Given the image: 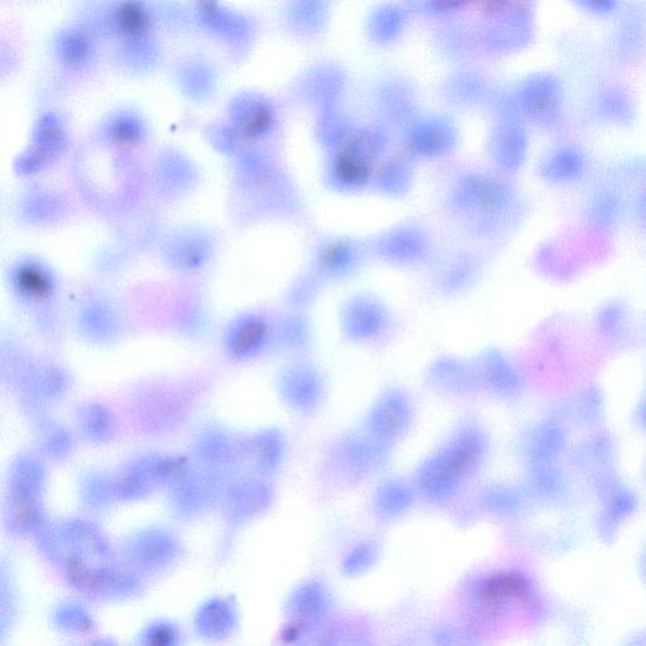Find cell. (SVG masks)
Listing matches in <instances>:
<instances>
[{"instance_id": "cell-1", "label": "cell", "mask_w": 646, "mask_h": 646, "mask_svg": "<svg viewBox=\"0 0 646 646\" xmlns=\"http://www.w3.org/2000/svg\"><path fill=\"white\" fill-rule=\"evenodd\" d=\"M45 485V467L35 457H18L9 467L2 509L9 533L26 537L45 524L41 501Z\"/></svg>"}, {"instance_id": "cell-2", "label": "cell", "mask_w": 646, "mask_h": 646, "mask_svg": "<svg viewBox=\"0 0 646 646\" xmlns=\"http://www.w3.org/2000/svg\"><path fill=\"white\" fill-rule=\"evenodd\" d=\"M182 457L146 455L129 462L114 477L118 500H137L168 486L187 469Z\"/></svg>"}, {"instance_id": "cell-3", "label": "cell", "mask_w": 646, "mask_h": 646, "mask_svg": "<svg viewBox=\"0 0 646 646\" xmlns=\"http://www.w3.org/2000/svg\"><path fill=\"white\" fill-rule=\"evenodd\" d=\"M190 397L172 388L153 389L134 400L133 417L148 435H166L186 422L192 411Z\"/></svg>"}, {"instance_id": "cell-4", "label": "cell", "mask_w": 646, "mask_h": 646, "mask_svg": "<svg viewBox=\"0 0 646 646\" xmlns=\"http://www.w3.org/2000/svg\"><path fill=\"white\" fill-rule=\"evenodd\" d=\"M124 558L130 566L146 572L167 570L182 556V544L171 530L149 527L127 539Z\"/></svg>"}, {"instance_id": "cell-5", "label": "cell", "mask_w": 646, "mask_h": 646, "mask_svg": "<svg viewBox=\"0 0 646 646\" xmlns=\"http://www.w3.org/2000/svg\"><path fill=\"white\" fill-rule=\"evenodd\" d=\"M170 504L178 518L194 519L204 514L219 498L215 472L187 469L168 485Z\"/></svg>"}, {"instance_id": "cell-6", "label": "cell", "mask_w": 646, "mask_h": 646, "mask_svg": "<svg viewBox=\"0 0 646 646\" xmlns=\"http://www.w3.org/2000/svg\"><path fill=\"white\" fill-rule=\"evenodd\" d=\"M272 503L271 486L257 479L241 480L226 490L223 513L229 523L243 525L263 515Z\"/></svg>"}, {"instance_id": "cell-7", "label": "cell", "mask_w": 646, "mask_h": 646, "mask_svg": "<svg viewBox=\"0 0 646 646\" xmlns=\"http://www.w3.org/2000/svg\"><path fill=\"white\" fill-rule=\"evenodd\" d=\"M334 606L329 588L321 581H308L298 586L287 602L288 615L292 623L308 630L318 626L329 616Z\"/></svg>"}, {"instance_id": "cell-8", "label": "cell", "mask_w": 646, "mask_h": 646, "mask_svg": "<svg viewBox=\"0 0 646 646\" xmlns=\"http://www.w3.org/2000/svg\"><path fill=\"white\" fill-rule=\"evenodd\" d=\"M194 453L200 464L212 472L228 469L238 457L243 456L238 442L220 427H207L201 431L195 440Z\"/></svg>"}, {"instance_id": "cell-9", "label": "cell", "mask_w": 646, "mask_h": 646, "mask_svg": "<svg viewBox=\"0 0 646 646\" xmlns=\"http://www.w3.org/2000/svg\"><path fill=\"white\" fill-rule=\"evenodd\" d=\"M281 392L289 407L301 414L316 411L322 399V382L315 371L297 368L288 371L282 380Z\"/></svg>"}, {"instance_id": "cell-10", "label": "cell", "mask_w": 646, "mask_h": 646, "mask_svg": "<svg viewBox=\"0 0 646 646\" xmlns=\"http://www.w3.org/2000/svg\"><path fill=\"white\" fill-rule=\"evenodd\" d=\"M239 614L233 601L216 597L199 607L195 628L202 638L221 640L229 638L238 626Z\"/></svg>"}, {"instance_id": "cell-11", "label": "cell", "mask_w": 646, "mask_h": 646, "mask_svg": "<svg viewBox=\"0 0 646 646\" xmlns=\"http://www.w3.org/2000/svg\"><path fill=\"white\" fill-rule=\"evenodd\" d=\"M286 455V443L277 429H263L250 437L243 450V456H248L259 472L272 474L281 467Z\"/></svg>"}, {"instance_id": "cell-12", "label": "cell", "mask_w": 646, "mask_h": 646, "mask_svg": "<svg viewBox=\"0 0 646 646\" xmlns=\"http://www.w3.org/2000/svg\"><path fill=\"white\" fill-rule=\"evenodd\" d=\"M77 423L86 440L93 443H105L115 435V418L108 408L101 404H88L79 409Z\"/></svg>"}, {"instance_id": "cell-13", "label": "cell", "mask_w": 646, "mask_h": 646, "mask_svg": "<svg viewBox=\"0 0 646 646\" xmlns=\"http://www.w3.org/2000/svg\"><path fill=\"white\" fill-rule=\"evenodd\" d=\"M37 436L41 450L51 459L62 460L70 455L74 440L70 432L61 424L47 419L40 423Z\"/></svg>"}, {"instance_id": "cell-14", "label": "cell", "mask_w": 646, "mask_h": 646, "mask_svg": "<svg viewBox=\"0 0 646 646\" xmlns=\"http://www.w3.org/2000/svg\"><path fill=\"white\" fill-rule=\"evenodd\" d=\"M81 495L90 509H103L118 500L114 477L104 474H90L81 484Z\"/></svg>"}, {"instance_id": "cell-15", "label": "cell", "mask_w": 646, "mask_h": 646, "mask_svg": "<svg viewBox=\"0 0 646 646\" xmlns=\"http://www.w3.org/2000/svg\"><path fill=\"white\" fill-rule=\"evenodd\" d=\"M57 628L70 634H85L94 629V619L83 605L66 602L55 612Z\"/></svg>"}, {"instance_id": "cell-16", "label": "cell", "mask_w": 646, "mask_h": 646, "mask_svg": "<svg viewBox=\"0 0 646 646\" xmlns=\"http://www.w3.org/2000/svg\"><path fill=\"white\" fill-rule=\"evenodd\" d=\"M16 614V591L9 566L0 561V640L6 638Z\"/></svg>"}, {"instance_id": "cell-17", "label": "cell", "mask_w": 646, "mask_h": 646, "mask_svg": "<svg viewBox=\"0 0 646 646\" xmlns=\"http://www.w3.org/2000/svg\"><path fill=\"white\" fill-rule=\"evenodd\" d=\"M337 177L349 186H359L369 177V166L364 157L356 151L342 152L336 163Z\"/></svg>"}, {"instance_id": "cell-18", "label": "cell", "mask_w": 646, "mask_h": 646, "mask_svg": "<svg viewBox=\"0 0 646 646\" xmlns=\"http://www.w3.org/2000/svg\"><path fill=\"white\" fill-rule=\"evenodd\" d=\"M265 337V327L262 322L250 321L241 326L231 340V351L238 358H245L255 353L262 346Z\"/></svg>"}, {"instance_id": "cell-19", "label": "cell", "mask_w": 646, "mask_h": 646, "mask_svg": "<svg viewBox=\"0 0 646 646\" xmlns=\"http://www.w3.org/2000/svg\"><path fill=\"white\" fill-rule=\"evenodd\" d=\"M120 30L129 36H142L149 28V17L146 9L139 3H125L118 12Z\"/></svg>"}, {"instance_id": "cell-20", "label": "cell", "mask_w": 646, "mask_h": 646, "mask_svg": "<svg viewBox=\"0 0 646 646\" xmlns=\"http://www.w3.org/2000/svg\"><path fill=\"white\" fill-rule=\"evenodd\" d=\"M525 583L522 578L515 575H504L493 578L484 588V597L493 602L501 597H518L525 594Z\"/></svg>"}, {"instance_id": "cell-21", "label": "cell", "mask_w": 646, "mask_h": 646, "mask_svg": "<svg viewBox=\"0 0 646 646\" xmlns=\"http://www.w3.org/2000/svg\"><path fill=\"white\" fill-rule=\"evenodd\" d=\"M180 631L170 621H156L143 630L141 643L148 646H172L178 643Z\"/></svg>"}, {"instance_id": "cell-22", "label": "cell", "mask_w": 646, "mask_h": 646, "mask_svg": "<svg viewBox=\"0 0 646 646\" xmlns=\"http://www.w3.org/2000/svg\"><path fill=\"white\" fill-rule=\"evenodd\" d=\"M371 557H373V551H371L370 547L361 546L355 548L354 551L345 558L344 566H342V568H344V572L347 573V575H356V573L365 570V568L369 566Z\"/></svg>"}, {"instance_id": "cell-23", "label": "cell", "mask_w": 646, "mask_h": 646, "mask_svg": "<svg viewBox=\"0 0 646 646\" xmlns=\"http://www.w3.org/2000/svg\"><path fill=\"white\" fill-rule=\"evenodd\" d=\"M272 123V114L267 108H258L247 118L244 129L249 136L257 137L263 134Z\"/></svg>"}, {"instance_id": "cell-24", "label": "cell", "mask_w": 646, "mask_h": 646, "mask_svg": "<svg viewBox=\"0 0 646 646\" xmlns=\"http://www.w3.org/2000/svg\"><path fill=\"white\" fill-rule=\"evenodd\" d=\"M21 283L26 291L31 294H37V296H42L47 289L46 278L38 271H26L23 272L21 277Z\"/></svg>"}, {"instance_id": "cell-25", "label": "cell", "mask_w": 646, "mask_h": 646, "mask_svg": "<svg viewBox=\"0 0 646 646\" xmlns=\"http://www.w3.org/2000/svg\"><path fill=\"white\" fill-rule=\"evenodd\" d=\"M580 2L592 9H609L614 4V0H580Z\"/></svg>"}]
</instances>
